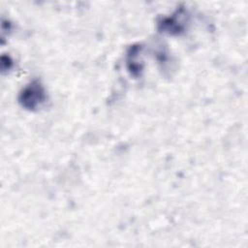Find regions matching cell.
Segmentation results:
<instances>
[{
	"mask_svg": "<svg viewBox=\"0 0 248 248\" xmlns=\"http://www.w3.org/2000/svg\"><path fill=\"white\" fill-rule=\"evenodd\" d=\"M44 100V91L38 82L30 84L22 93L21 101L27 108H35Z\"/></svg>",
	"mask_w": 248,
	"mask_h": 248,
	"instance_id": "6da1fadb",
	"label": "cell"
}]
</instances>
